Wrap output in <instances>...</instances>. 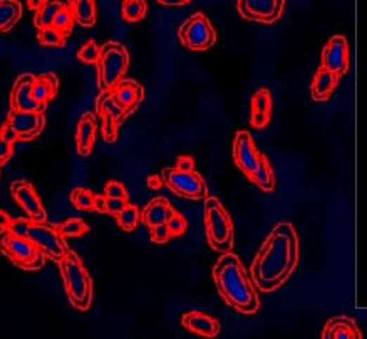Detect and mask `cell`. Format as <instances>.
<instances>
[{
	"label": "cell",
	"mask_w": 367,
	"mask_h": 339,
	"mask_svg": "<svg viewBox=\"0 0 367 339\" xmlns=\"http://www.w3.org/2000/svg\"><path fill=\"white\" fill-rule=\"evenodd\" d=\"M11 193L12 198H14L17 205L24 210V214L27 215L30 222H36V224L46 222L47 212L42 205L41 198H39L36 188H34L30 181L15 180L14 184L11 185Z\"/></svg>",
	"instance_id": "cell-12"
},
{
	"label": "cell",
	"mask_w": 367,
	"mask_h": 339,
	"mask_svg": "<svg viewBox=\"0 0 367 339\" xmlns=\"http://www.w3.org/2000/svg\"><path fill=\"white\" fill-rule=\"evenodd\" d=\"M96 129H98V123H96L94 115L93 113H84L79 123H77L76 132V150L81 156H89L91 151H93Z\"/></svg>",
	"instance_id": "cell-22"
},
{
	"label": "cell",
	"mask_w": 367,
	"mask_h": 339,
	"mask_svg": "<svg viewBox=\"0 0 367 339\" xmlns=\"http://www.w3.org/2000/svg\"><path fill=\"white\" fill-rule=\"evenodd\" d=\"M148 4L144 0H124L121 6V15L126 23L134 24L146 17Z\"/></svg>",
	"instance_id": "cell-29"
},
{
	"label": "cell",
	"mask_w": 367,
	"mask_h": 339,
	"mask_svg": "<svg viewBox=\"0 0 367 339\" xmlns=\"http://www.w3.org/2000/svg\"><path fill=\"white\" fill-rule=\"evenodd\" d=\"M101 134L103 140L106 143H115L117 141V136H120V124L116 123L111 116H103L101 118Z\"/></svg>",
	"instance_id": "cell-36"
},
{
	"label": "cell",
	"mask_w": 367,
	"mask_h": 339,
	"mask_svg": "<svg viewBox=\"0 0 367 339\" xmlns=\"http://www.w3.org/2000/svg\"><path fill=\"white\" fill-rule=\"evenodd\" d=\"M59 89V79L54 72H44L36 76V79L32 82V98L42 110H46V106L52 99L56 98Z\"/></svg>",
	"instance_id": "cell-20"
},
{
	"label": "cell",
	"mask_w": 367,
	"mask_h": 339,
	"mask_svg": "<svg viewBox=\"0 0 367 339\" xmlns=\"http://www.w3.org/2000/svg\"><path fill=\"white\" fill-rule=\"evenodd\" d=\"M188 0H160V6H165V7H183V6H188Z\"/></svg>",
	"instance_id": "cell-47"
},
{
	"label": "cell",
	"mask_w": 367,
	"mask_h": 339,
	"mask_svg": "<svg viewBox=\"0 0 367 339\" xmlns=\"http://www.w3.org/2000/svg\"><path fill=\"white\" fill-rule=\"evenodd\" d=\"M27 238L32 242V245L41 252L44 257H49L58 264L63 262L69 252L65 238L59 236L56 225L46 224V222H41V224L30 222Z\"/></svg>",
	"instance_id": "cell-8"
},
{
	"label": "cell",
	"mask_w": 367,
	"mask_h": 339,
	"mask_svg": "<svg viewBox=\"0 0 367 339\" xmlns=\"http://www.w3.org/2000/svg\"><path fill=\"white\" fill-rule=\"evenodd\" d=\"M104 197L115 198V200H122V202L129 203L128 190H126V186L122 185L121 181H116V180L108 181L106 186H104Z\"/></svg>",
	"instance_id": "cell-37"
},
{
	"label": "cell",
	"mask_w": 367,
	"mask_h": 339,
	"mask_svg": "<svg viewBox=\"0 0 367 339\" xmlns=\"http://www.w3.org/2000/svg\"><path fill=\"white\" fill-rule=\"evenodd\" d=\"M126 205H128V202H122V200L106 198V214L116 217Z\"/></svg>",
	"instance_id": "cell-42"
},
{
	"label": "cell",
	"mask_w": 367,
	"mask_h": 339,
	"mask_svg": "<svg viewBox=\"0 0 367 339\" xmlns=\"http://www.w3.org/2000/svg\"><path fill=\"white\" fill-rule=\"evenodd\" d=\"M213 282L226 306L243 316H253L260 309V298L242 260L233 252L221 254L213 266Z\"/></svg>",
	"instance_id": "cell-2"
},
{
	"label": "cell",
	"mask_w": 367,
	"mask_h": 339,
	"mask_svg": "<svg viewBox=\"0 0 367 339\" xmlns=\"http://www.w3.org/2000/svg\"><path fill=\"white\" fill-rule=\"evenodd\" d=\"M29 227H30L29 219H12L7 230L12 234V236L20 237V238H27Z\"/></svg>",
	"instance_id": "cell-39"
},
{
	"label": "cell",
	"mask_w": 367,
	"mask_h": 339,
	"mask_svg": "<svg viewBox=\"0 0 367 339\" xmlns=\"http://www.w3.org/2000/svg\"><path fill=\"white\" fill-rule=\"evenodd\" d=\"M98 86L101 93H111L120 82L124 79V74L129 68V52L121 42L108 41L99 49Z\"/></svg>",
	"instance_id": "cell-5"
},
{
	"label": "cell",
	"mask_w": 367,
	"mask_h": 339,
	"mask_svg": "<svg viewBox=\"0 0 367 339\" xmlns=\"http://www.w3.org/2000/svg\"><path fill=\"white\" fill-rule=\"evenodd\" d=\"M6 123L14 129L19 141H32L42 133L46 126V118L42 113H25V111H8Z\"/></svg>",
	"instance_id": "cell-14"
},
{
	"label": "cell",
	"mask_w": 367,
	"mask_h": 339,
	"mask_svg": "<svg viewBox=\"0 0 367 339\" xmlns=\"http://www.w3.org/2000/svg\"><path fill=\"white\" fill-rule=\"evenodd\" d=\"M94 210L99 214H106V197L104 195H94Z\"/></svg>",
	"instance_id": "cell-46"
},
{
	"label": "cell",
	"mask_w": 367,
	"mask_h": 339,
	"mask_svg": "<svg viewBox=\"0 0 367 339\" xmlns=\"http://www.w3.org/2000/svg\"><path fill=\"white\" fill-rule=\"evenodd\" d=\"M178 39L190 51H208L217 42V30L203 12H195L178 27Z\"/></svg>",
	"instance_id": "cell-7"
},
{
	"label": "cell",
	"mask_w": 367,
	"mask_h": 339,
	"mask_svg": "<svg viewBox=\"0 0 367 339\" xmlns=\"http://www.w3.org/2000/svg\"><path fill=\"white\" fill-rule=\"evenodd\" d=\"M203 219L208 245L215 252H220V254L231 252V247H233V222H231L224 203L217 197L205 198Z\"/></svg>",
	"instance_id": "cell-4"
},
{
	"label": "cell",
	"mask_w": 367,
	"mask_h": 339,
	"mask_svg": "<svg viewBox=\"0 0 367 339\" xmlns=\"http://www.w3.org/2000/svg\"><path fill=\"white\" fill-rule=\"evenodd\" d=\"M0 252L22 271H39L44 266V255L32 242L12 236L7 229L0 230Z\"/></svg>",
	"instance_id": "cell-6"
},
{
	"label": "cell",
	"mask_w": 367,
	"mask_h": 339,
	"mask_svg": "<svg viewBox=\"0 0 367 339\" xmlns=\"http://www.w3.org/2000/svg\"><path fill=\"white\" fill-rule=\"evenodd\" d=\"M161 180L178 197L191 200V202L207 198V184L196 172L183 173L176 168H165L161 173Z\"/></svg>",
	"instance_id": "cell-9"
},
{
	"label": "cell",
	"mask_w": 367,
	"mask_h": 339,
	"mask_svg": "<svg viewBox=\"0 0 367 339\" xmlns=\"http://www.w3.org/2000/svg\"><path fill=\"white\" fill-rule=\"evenodd\" d=\"M65 37L63 32H59L54 27H44L39 29L37 32V41L39 44L44 47H64L65 46Z\"/></svg>",
	"instance_id": "cell-32"
},
{
	"label": "cell",
	"mask_w": 367,
	"mask_h": 339,
	"mask_svg": "<svg viewBox=\"0 0 367 339\" xmlns=\"http://www.w3.org/2000/svg\"><path fill=\"white\" fill-rule=\"evenodd\" d=\"M174 214L172 203L165 197H156L150 200L146 207L143 208L141 222L146 227H158V225H165L169 220V217Z\"/></svg>",
	"instance_id": "cell-21"
},
{
	"label": "cell",
	"mask_w": 367,
	"mask_h": 339,
	"mask_svg": "<svg viewBox=\"0 0 367 339\" xmlns=\"http://www.w3.org/2000/svg\"><path fill=\"white\" fill-rule=\"evenodd\" d=\"M71 8V14L74 19V24L81 25V27H94L96 25V2L93 0H74V2L67 4Z\"/></svg>",
	"instance_id": "cell-24"
},
{
	"label": "cell",
	"mask_w": 367,
	"mask_h": 339,
	"mask_svg": "<svg viewBox=\"0 0 367 339\" xmlns=\"http://www.w3.org/2000/svg\"><path fill=\"white\" fill-rule=\"evenodd\" d=\"M36 76L30 72H24L17 77L14 88L11 93V110L25 113H42L44 110L32 98V82Z\"/></svg>",
	"instance_id": "cell-15"
},
{
	"label": "cell",
	"mask_w": 367,
	"mask_h": 339,
	"mask_svg": "<svg viewBox=\"0 0 367 339\" xmlns=\"http://www.w3.org/2000/svg\"><path fill=\"white\" fill-rule=\"evenodd\" d=\"M181 326L190 333L203 339H215L221 331V326L213 316L200 311H188L181 316Z\"/></svg>",
	"instance_id": "cell-17"
},
{
	"label": "cell",
	"mask_w": 367,
	"mask_h": 339,
	"mask_svg": "<svg viewBox=\"0 0 367 339\" xmlns=\"http://www.w3.org/2000/svg\"><path fill=\"white\" fill-rule=\"evenodd\" d=\"M231 150H233V162L237 165V168L248 180H252L255 173L259 172L262 160H264V155L257 150L252 134L247 129H240V132L235 133Z\"/></svg>",
	"instance_id": "cell-10"
},
{
	"label": "cell",
	"mask_w": 367,
	"mask_h": 339,
	"mask_svg": "<svg viewBox=\"0 0 367 339\" xmlns=\"http://www.w3.org/2000/svg\"><path fill=\"white\" fill-rule=\"evenodd\" d=\"M169 238L172 236H169V230L166 229V224L151 229V241L155 243H166L169 242Z\"/></svg>",
	"instance_id": "cell-40"
},
{
	"label": "cell",
	"mask_w": 367,
	"mask_h": 339,
	"mask_svg": "<svg viewBox=\"0 0 367 339\" xmlns=\"http://www.w3.org/2000/svg\"><path fill=\"white\" fill-rule=\"evenodd\" d=\"M27 7H29V8H36V11H37V8L41 7V2H29Z\"/></svg>",
	"instance_id": "cell-49"
},
{
	"label": "cell",
	"mask_w": 367,
	"mask_h": 339,
	"mask_svg": "<svg viewBox=\"0 0 367 339\" xmlns=\"http://www.w3.org/2000/svg\"><path fill=\"white\" fill-rule=\"evenodd\" d=\"M146 186L150 190H160L163 186V180L160 175H150L146 178Z\"/></svg>",
	"instance_id": "cell-45"
},
{
	"label": "cell",
	"mask_w": 367,
	"mask_h": 339,
	"mask_svg": "<svg viewBox=\"0 0 367 339\" xmlns=\"http://www.w3.org/2000/svg\"><path fill=\"white\" fill-rule=\"evenodd\" d=\"M56 229H58L59 236L63 238H77L89 232L87 224L81 219H69V220L63 222L60 225H58Z\"/></svg>",
	"instance_id": "cell-31"
},
{
	"label": "cell",
	"mask_w": 367,
	"mask_h": 339,
	"mask_svg": "<svg viewBox=\"0 0 367 339\" xmlns=\"http://www.w3.org/2000/svg\"><path fill=\"white\" fill-rule=\"evenodd\" d=\"M12 155H14V146L8 145L7 141H4L2 138H0V167H2L4 163H7L8 160L12 158Z\"/></svg>",
	"instance_id": "cell-43"
},
{
	"label": "cell",
	"mask_w": 367,
	"mask_h": 339,
	"mask_svg": "<svg viewBox=\"0 0 367 339\" xmlns=\"http://www.w3.org/2000/svg\"><path fill=\"white\" fill-rule=\"evenodd\" d=\"M96 113H98L99 120L103 118V116H111L112 120L116 121L117 124H121L122 121L126 120V115L124 111L121 110L120 104L116 103V99L112 98V93H101L96 99Z\"/></svg>",
	"instance_id": "cell-25"
},
{
	"label": "cell",
	"mask_w": 367,
	"mask_h": 339,
	"mask_svg": "<svg viewBox=\"0 0 367 339\" xmlns=\"http://www.w3.org/2000/svg\"><path fill=\"white\" fill-rule=\"evenodd\" d=\"M321 339H362V333L352 317L334 316L327 319Z\"/></svg>",
	"instance_id": "cell-18"
},
{
	"label": "cell",
	"mask_w": 367,
	"mask_h": 339,
	"mask_svg": "<svg viewBox=\"0 0 367 339\" xmlns=\"http://www.w3.org/2000/svg\"><path fill=\"white\" fill-rule=\"evenodd\" d=\"M11 215L8 214H6V212L4 210H0V230H4V229H7L8 225H11Z\"/></svg>",
	"instance_id": "cell-48"
},
{
	"label": "cell",
	"mask_w": 367,
	"mask_h": 339,
	"mask_svg": "<svg viewBox=\"0 0 367 339\" xmlns=\"http://www.w3.org/2000/svg\"><path fill=\"white\" fill-rule=\"evenodd\" d=\"M339 77L332 74L324 68H318L314 74L312 84H310V96L314 101L324 103L332 96L335 88H337Z\"/></svg>",
	"instance_id": "cell-23"
},
{
	"label": "cell",
	"mask_w": 367,
	"mask_h": 339,
	"mask_svg": "<svg viewBox=\"0 0 367 339\" xmlns=\"http://www.w3.org/2000/svg\"><path fill=\"white\" fill-rule=\"evenodd\" d=\"M64 7H65L64 2H56V0H46V2H41V7H39L36 14H34V25H36L37 29L52 27V23H54L56 15H58V12L63 11Z\"/></svg>",
	"instance_id": "cell-27"
},
{
	"label": "cell",
	"mask_w": 367,
	"mask_h": 339,
	"mask_svg": "<svg viewBox=\"0 0 367 339\" xmlns=\"http://www.w3.org/2000/svg\"><path fill=\"white\" fill-rule=\"evenodd\" d=\"M0 138H2L4 141H7L8 145H12V146H14V143L19 141V138H17L15 132L7 123H4L2 128H0Z\"/></svg>",
	"instance_id": "cell-44"
},
{
	"label": "cell",
	"mask_w": 367,
	"mask_h": 339,
	"mask_svg": "<svg viewBox=\"0 0 367 339\" xmlns=\"http://www.w3.org/2000/svg\"><path fill=\"white\" fill-rule=\"evenodd\" d=\"M72 205L81 212H93L94 210V193L87 188H76L71 193Z\"/></svg>",
	"instance_id": "cell-33"
},
{
	"label": "cell",
	"mask_w": 367,
	"mask_h": 339,
	"mask_svg": "<svg viewBox=\"0 0 367 339\" xmlns=\"http://www.w3.org/2000/svg\"><path fill=\"white\" fill-rule=\"evenodd\" d=\"M166 229L169 230V236L172 237L183 236L188 229V222L181 214H176V212H174V214L169 217V220L166 222Z\"/></svg>",
	"instance_id": "cell-38"
},
{
	"label": "cell",
	"mask_w": 367,
	"mask_h": 339,
	"mask_svg": "<svg viewBox=\"0 0 367 339\" xmlns=\"http://www.w3.org/2000/svg\"><path fill=\"white\" fill-rule=\"evenodd\" d=\"M111 93L121 110L124 111L126 118L138 110L144 99V88L134 79H122Z\"/></svg>",
	"instance_id": "cell-16"
},
{
	"label": "cell",
	"mask_w": 367,
	"mask_h": 339,
	"mask_svg": "<svg viewBox=\"0 0 367 339\" xmlns=\"http://www.w3.org/2000/svg\"><path fill=\"white\" fill-rule=\"evenodd\" d=\"M285 8L282 0H240L237 2V11L243 19L252 23L275 24L281 20Z\"/></svg>",
	"instance_id": "cell-11"
},
{
	"label": "cell",
	"mask_w": 367,
	"mask_h": 339,
	"mask_svg": "<svg viewBox=\"0 0 367 339\" xmlns=\"http://www.w3.org/2000/svg\"><path fill=\"white\" fill-rule=\"evenodd\" d=\"M72 25H74V19L71 14V8H69L67 4H65L63 11H59L58 15H56L54 23H52V27L58 29L59 32L64 34V36H67V34L72 30Z\"/></svg>",
	"instance_id": "cell-35"
},
{
	"label": "cell",
	"mask_w": 367,
	"mask_h": 339,
	"mask_svg": "<svg viewBox=\"0 0 367 339\" xmlns=\"http://www.w3.org/2000/svg\"><path fill=\"white\" fill-rule=\"evenodd\" d=\"M60 277L69 302L77 311H89L93 306V279L76 252L69 250L63 262H59Z\"/></svg>",
	"instance_id": "cell-3"
},
{
	"label": "cell",
	"mask_w": 367,
	"mask_h": 339,
	"mask_svg": "<svg viewBox=\"0 0 367 339\" xmlns=\"http://www.w3.org/2000/svg\"><path fill=\"white\" fill-rule=\"evenodd\" d=\"M22 17V4L15 0H0V34L8 32Z\"/></svg>",
	"instance_id": "cell-26"
},
{
	"label": "cell",
	"mask_w": 367,
	"mask_h": 339,
	"mask_svg": "<svg viewBox=\"0 0 367 339\" xmlns=\"http://www.w3.org/2000/svg\"><path fill=\"white\" fill-rule=\"evenodd\" d=\"M116 222L121 230H124V232H133V230H136L139 222H141V212H139L136 205L128 203V205L116 215Z\"/></svg>",
	"instance_id": "cell-30"
},
{
	"label": "cell",
	"mask_w": 367,
	"mask_h": 339,
	"mask_svg": "<svg viewBox=\"0 0 367 339\" xmlns=\"http://www.w3.org/2000/svg\"><path fill=\"white\" fill-rule=\"evenodd\" d=\"M272 116V93L269 88H260L252 96L250 124L255 129H265Z\"/></svg>",
	"instance_id": "cell-19"
},
{
	"label": "cell",
	"mask_w": 367,
	"mask_h": 339,
	"mask_svg": "<svg viewBox=\"0 0 367 339\" xmlns=\"http://www.w3.org/2000/svg\"><path fill=\"white\" fill-rule=\"evenodd\" d=\"M300 260V243L294 224L278 222L266 236L250 266L253 288L264 294L275 293L294 276Z\"/></svg>",
	"instance_id": "cell-1"
},
{
	"label": "cell",
	"mask_w": 367,
	"mask_h": 339,
	"mask_svg": "<svg viewBox=\"0 0 367 339\" xmlns=\"http://www.w3.org/2000/svg\"><path fill=\"white\" fill-rule=\"evenodd\" d=\"M250 181H253L262 192H273L275 185H277V180H275V173L272 165H270L269 158L264 155V160H262V165L259 168V172L255 173V177L252 178Z\"/></svg>",
	"instance_id": "cell-28"
},
{
	"label": "cell",
	"mask_w": 367,
	"mask_h": 339,
	"mask_svg": "<svg viewBox=\"0 0 367 339\" xmlns=\"http://www.w3.org/2000/svg\"><path fill=\"white\" fill-rule=\"evenodd\" d=\"M321 68L342 77L349 71V42L346 36L335 34L332 36L322 49Z\"/></svg>",
	"instance_id": "cell-13"
},
{
	"label": "cell",
	"mask_w": 367,
	"mask_h": 339,
	"mask_svg": "<svg viewBox=\"0 0 367 339\" xmlns=\"http://www.w3.org/2000/svg\"><path fill=\"white\" fill-rule=\"evenodd\" d=\"M99 49H101V47L96 44L94 39H89V41H86L84 44L81 46V49L77 51V59L84 64H96L99 59Z\"/></svg>",
	"instance_id": "cell-34"
},
{
	"label": "cell",
	"mask_w": 367,
	"mask_h": 339,
	"mask_svg": "<svg viewBox=\"0 0 367 339\" xmlns=\"http://www.w3.org/2000/svg\"><path fill=\"white\" fill-rule=\"evenodd\" d=\"M176 170H180L183 173H193L195 172V160L190 155H181L176 158Z\"/></svg>",
	"instance_id": "cell-41"
}]
</instances>
